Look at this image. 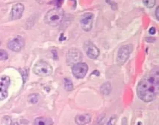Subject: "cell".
Returning <instances> with one entry per match:
<instances>
[{"instance_id": "1", "label": "cell", "mask_w": 159, "mask_h": 125, "mask_svg": "<svg viewBox=\"0 0 159 125\" xmlns=\"http://www.w3.org/2000/svg\"><path fill=\"white\" fill-rule=\"evenodd\" d=\"M159 67H156L145 75L137 86V94L141 100L149 102L155 99L159 93Z\"/></svg>"}, {"instance_id": "2", "label": "cell", "mask_w": 159, "mask_h": 125, "mask_svg": "<svg viewBox=\"0 0 159 125\" xmlns=\"http://www.w3.org/2000/svg\"><path fill=\"white\" fill-rule=\"evenodd\" d=\"M64 16V10L60 7H56L48 11L44 18L46 24L57 27L60 24Z\"/></svg>"}, {"instance_id": "3", "label": "cell", "mask_w": 159, "mask_h": 125, "mask_svg": "<svg viewBox=\"0 0 159 125\" xmlns=\"http://www.w3.org/2000/svg\"><path fill=\"white\" fill-rule=\"evenodd\" d=\"M33 72L39 76H49L52 74L53 68L50 64L44 60L37 61L34 66Z\"/></svg>"}, {"instance_id": "4", "label": "cell", "mask_w": 159, "mask_h": 125, "mask_svg": "<svg viewBox=\"0 0 159 125\" xmlns=\"http://www.w3.org/2000/svg\"><path fill=\"white\" fill-rule=\"evenodd\" d=\"M133 50L132 44H127L120 47L118 51L117 62L120 66H122L129 58Z\"/></svg>"}, {"instance_id": "5", "label": "cell", "mask_w": 159, "mask_h": 125, "mask_svg": "<svg viewBox=\"0 0 159 125\" xmlns=\"http://www.w3.org/2000/svg\"><path fill=\"white\" fill-rule=\"evenodd\" d=\"M83 55L78 49L72 48L69 50L66 55V62L69 65H73L80 63L82 60Z\"/></svg>"}, {"instance_id": "6", "label": "cell", "mask_w": 159, "mask_h": 125, "mask_svg": "<svg viewBox=\"0 0 159 125\" xmlns=\"http://www.w3.org/2000/svg\"><path fill=\"white\" fill-rule=\"evenodd\" d=\"M89 67L86 63L80 62L74 64L72 67V73L76 78L82 79L86 76L88 72Z\"/></svg>"}, {"instance_id": "7", "label": "cell", "mask_w": 159, "mask_h": 125, "mask_svg": "<svg viewBox=\"0 0 159 125\" xmlns=\"http://www.w3.org/2000/svg\"><path fill=\"white\" fill-rule=\"evenodd\" d=\"M94 20V15L93 13L88 12L82 15L80 18V26L84 31H90L92 29Z\"/></svg>"}, {"instance_id": "8", "label": "cell", "mask_w": 159, "mask_h": 125, "mask_svg": "<svg viewBox=\"0 0 159 125\" xmlns=\"http://www.w3.org/2000/svg\"><path fill=\"white\" fill-rule=\"evenodd\" d=\"M10 84L9 77L6 75L0 76V101L4 100L8 96V88Z\"/></svg>"}, {"instance_id": "9", "label": "cell", "mask_w": 159, "mask_h": 125, "mask_svg": "<svg viewBox=\"0 0 159 125\" xmlns=\"http://www.w3.org/2000/svg\"><path fill=\"white\" fill-rule=\"evenodd\" d=\"M25 45V41L21 36H17L8 43V48L14 52H19Z\"/></svg>"}, {"instance_id": "10", "label": "cell", "mask_w": 159, "mask_h": 125, "mask_svg": "<svg viewBox=\"0 0 159 125\" xmlns=\"http://www.w3.org/2000/svg\"><path fill=\"white\" fill-rule=\"evenodd\" d=\"M84 47L87 56L89 59H97L100 55V50L93 43L89 42L86 43Z\"/></svg>"}, {"instance_id": "11", "label": "cell", "mask_w": 159, "mask_h": 125, "mask_svg": "<svg viewBox=\"0 0 159 125\" xmlns=\"http://www.w3.org/2000/svg\"><path fill=\"white\" fill-rule=\"evenodd\" d=\"M24 10V6L21 3H18L12 7L11 10V17L12 20L20 19Z\"/></svg>"}, {"instance_id": "12", "label": "cell", "mask_w": 159, "mask_h": 125, "mask_svg": "<svg viewBox=\"0 0 159 125\" xmlns=\"http://www.w3.org/2000/svg\"><path fill=\"white\" fill-rule=\"evenodd\" d=\"M91 119V115L88 113H85L76 116L75 122L78 125H86L90 122Z\"/></svg>"}, {"instance_id": "13", "label": "cell", "mask_w": 159, "mask_h": 125, "mask_svg": "<svg viewBox=\"0 0 159 125\" xmlns=\"http://www.w3.org/2000/svg\"><path fill=\"white\" fill-rule=\"evenodd\" d=\"M53 121L51 119L45 117L36 118L34 122V125H53Z\"/></svg>"}, {"instance_id": "14", "label": "cell", "mask_w": 159, "mask_h": 125, "mask_svg": "<svg viewBox=\"0 0 159 125\" xmlns=\"http://www.w3.org/2000/svg\"><path fill=\"white\" fill-rule=\"evenodd\" d=\"M101 93L104 95H107L110 93L111 91V85L109 82L104 83L100 88Z\"/></svg>"}, {"instance_id": "15", "label": "cell", "mask_w": 159, "mask_h": 125, "mask_svg": "<svg viewBox=\"0 0 159 125\" xmlns=\"http://www.w3.org/2000/svg\"><path fill=\"white\" fill-rule=\"evenodd\" d=\"M40 99V95L37 93H32L28 97V101L32 104H36L38 102Z\"/></svg>"}, {"instance_id": "16", "label": "cell", "mask_w": 159, "mask_h": 125, "mask_svg": "<svg viewBox=\"0 0 159 125\" xmlns=\"http://www.w3.org/2000/svg\"><path fill=\"white\" fill-rule=\"evenodd\" d=\"M64 87L65 89L68 91H71L73 89V86L71 80L66 78L64 79Z\"/></svg>"}, {"instance_id": "17", "label": "cell", "mask_w": 159, "mask_h": 125, "mask_svg": "<svg viewBox=\"0 0 159 125\" xmlns=\"http://www.w3.org/2000/svg\"><path fill=\"white\" fill-rule=\"evenodd\" d=\"M156 1L150 0V1H143L144 4L149 8H153L156 4Z\"/></svg>"}, {"instance_id": "18", "label": "cell", "mask_w": 159, "mask_h": 125, "mask_svg": "<svg viewBox=\"0 0 159 125\" xmlns=\"http://www.w3.org/2000/svg\"><path fill=\"white\" fill-rule=\"evenodd\" d=\"M8 59V55L5 50H0V60H7Z\"/></svg>"}, {"instance_id": "19", "label": "cell", "mask_w": 159, "mask_h": 125, "mask_svg": "<svg viewBox=\"0 0 159 125\" xmlns=\"http://www.w3.org/2000/svg\"><path fill=\"white\" fill-rule=\"evenodd\" d=\"M156 33V30L154 27L150 28V29L149 30V33L150 35H154Z\"/></svg>"}, {"instance_id": "20", "label": "cell", "mask_w": 159, "mask_h": 125, "mask_svg": "<svg viewBox=\"0 0 159 125\" xmlns=\"http://www.w3.org/2000/svg\"><path fill=\"white\" fill-rule=\"evenodd\" d=\"M159 6H158L156 8V11H155V15H156V17L157 19L158 20H159Z\"/></svg>"}, {"instance_id": "21", "label": "cell", "mask_w": 159, "mask_h": 125, "mask_svg": "<svg viewBox=\"0 0 159 125\" xmlns=\"http://www.w3.org/2000/svg\"><path fill=\"white\" fill-rule=\"evenodd\" d=\"M27 73V72L26 70H24L23 71V78L24 81H25L26 79H27V77L28 73Z\"/></svg>"}, {"instance_id": "22", "label": "cell", "mask_w": 159, "mask_h": 125, "mask_svg": "<svg viewBox=\"0 0 159 125\" xmlns=\"http://www.w3.org/2000/svg\"><path fill=\"white\" fill-rule=\"evenodd\" d=\"M12 125H20L19 124H18V123L17 122H14L13 123V124H12Z\"/></svg>"}, {"instance_id": "23", "label": "cell", "mask_w": 159, "mask_h": 125, "mask_svg": "<svg viewBox=\"0 0 159 125\" xmlns=\"http://www.w3.org/2000/svg\"><path fill=\"white\" fill-rule=\"evenodd\" d=\"M1 42L0 41V45H1Z\"/></svg>"}]
</instances>
